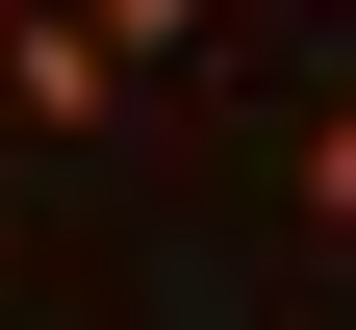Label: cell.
Segmentation results:
<instances>
[{
    "label": "cell",
    "instance_id": "obj_3",
    "mask_svg": "<svg viewBox=\"0 0 356 330\" xmlns=\"http://www.w3.org/2000/svg\"><path fill=\"white\" fill-rule=\"evenodd\" d=\"M76 26H102V51H178V26H204V0H76Z\"/></svg>",
    "mask_w": 356,
    "mask_h": 330
},
{
    "label": "cell",
    "instance_id": "obj_1",
    "mask_svg": "<svg viewBox=\"0 0 356 330\" xmlns=\"http://www.w3.org/2000/svg\"><path fill=\"white\" fill-rule=\"evenodd\" d=\"M102 102H127V51L76 0H26V26H0V127H102Z\"/></svg>",
    "mask_w": 356,
    "mask_h": 330
},
{
    "label": "cell",
    "instance_id": "obj_2",
    "mask_svg": "<svg viewBox=\"0 0 356 330\" xmlns=\"http://www.w3.org/2000/svg\"><path fill=\"white\" fill-rule=\"evenodd\" d=\"M305 229H356V76L305 102Z\"/></svg>",
    "mask_w": 356,
    "mask_h": 330
},
{
    "label": "cell",
    "instance_id": "obj_4",
    "mask_svg": "<svg viewBox=\"0 0 356 330\" xmlns=\"http://www.w3.org/2000/svg\"><path fill=\"white\" fill-rule=\"evenodd\" d=\"M0 26H26V0H0Z\"/></svg>",
    "mask_w": 356,
    "mask_h": 330
}]
</instances>
